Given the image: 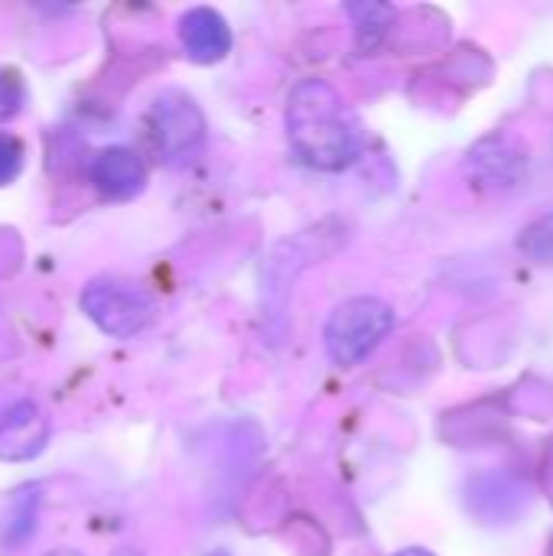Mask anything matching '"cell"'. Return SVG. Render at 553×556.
Instances as JSON below:
<instances>
[{
	"mask_svg": "<svg viewBox=\"0 0 553 556\" xmlns=\"http://www.w3.org/2000/svg\"><path fill=\"white\" fill-rule=\"evenodd\" d=\"M394 329V309L378 296H352L332 309L323 339L336 365H359Z\"/></svg>",
	"mask_w": 553,
	"mask_h": 556,
	"instance_id": "cell-2",
	"label": "cell"
},
{
	"mask_svg": "<svg viewBox=\"0 0 553 556\" xmlns=\"http://www.w3.org/2000/svg\"><path fill=\"white\" fill-rule=\"evenodd\" d=\"M398 556H433V554H427V551H420V547H411V551H401Z\"/></svg>",
	"mask_w": 553,
	"mask_h": 556,
	"instance_id": "cell-14",
	"label": "cell"
},
{
	"mask_svg": "<svg viewBox=\"0 0 553 556\" xmlns=\"http://www.w3.org/2000/svg\"><path fill=\"white\" fill-rule=\"evenodd\" d=\"M518 244H521V251H525L531 261L553 267V212L541 215L538 222H531V225L521 231Z\"/></svg>",
	"mask_w": 553,
	"mask_h": 556,
	"instance_id": "cell-10",
	"label": "cell"
},
{
	"mask_svg": "<svg viewBox=\"0 0 553 556\" xmlns=\"http://www.w3.org/2000/svg\"><path fill=\"white\" fill-rule=\"evenodd\" d=\"M287 137L313 169H345L359 156V134L339 91L323 78L300 81L287 98Z\"/></svg>",
	"mask_w": 553,
	"mask_h": 556,
	"instance_id": "cell-1",
	"label": "cell"
},
{
	"mask_svg": "<svg viewBox=\"0 0 553 556\" xmlns=\"http://www.w3.org/2000/svg\"><path fill=\"white\" fill-rule=\"evenodd\" d=\"M349 16L355 23V49L362 55L375 52L381 46V39L388 36L391 23H394V10L388 3H349Z\"/></svg>",
	"mask_w": 553,
	"mask_h": 556,
	"instance_id": "cell-9",
	"label": "cell"
},
{
	"mask_svg": "<svg viewBox=\"0 0 553 556\" xmlns=\"http://www.w3.org/2000/svg\"><path fill=\"white\" fill-rule=\"evenodd\" d=\"M150 124L156 137V150L166 163H186L205 140V117L192 98L179 91H166L150 108Z\"/></svg>",
	"mask_w": 553,
	"mask_h": 556,
	"instance_id": "cell-4",
	"label": "cell"
},
{
	"mask_svg": "<svg viewBox=\"0 0 553 556\" xmlns=\"http://www.w3.org/2000/svg\"><path fill=\"white\" fill-rule=\"evenodd\" d=\"M23 140L13 137V134H3L0 130V186L13 182L23 169Z\"/></svg>",
	"mask_w": 553,
	"mask_h": 556,
	"instance_id": "cell-11",
	"label": "cell"
},
{
	"mask_svg": "<svg viewBox=\"0 0 553 556\" xmlns=\"http://www.w3.org/2000/svg\"><path fill=\"white\" fill-rule=\"evenodd\" d=\"M111 556H143V554H140V551H134V547H117Z\"/></svg>",
	"mask_w": 553,
	"mask_h": 556,
	"instance_id": "cell-13",
	"label": "cell"
},
{
	"mask_svg": "<svg viewBox=\"0 0 553 556\" xmlns=\"http://www.w3.org/2000/svg\"><path fill=\"white\" fill-rule=\"evenodd\" d=\"M179 42L186 55L199 65L222 62L231 52V29L225 16L212 7H192L179 16Z\"/></svg>",
	"mask_w": 553,
	"mask_h": 556,
	"instance_id": "cell-6",
	"label": "cell"
},
{
	"mask_svg": "<svg viewBox=\"0 0 553 556\" xmlns=\"http://www.w3.org/2000/svg\"><path fill=\"white\" fill-rule=\"evenodd\" d=\"M20 108H23V81L16 72L0 68V121L16 117Z\"/></svg>",
	"mask_w": 553,
	"mask_h": 556,
	"instance_id": "cell-12",
	"label": "cell"
},
{
	"mask_svg": "<svg viewBox=\"0 0 553 556\" xmlns=\"http://www.w3.org/2000/svg\"><path fill=\"white\" fill-rule=\"evenodd\" d=\"M49 556H81V554H75V551H59V554H49Z\"/></svg>",
	"mask_w": 553,
	"mask_h": 556,
	"instance_id": "cell-15",
	"label": "cell"
},
{
	"mask_svg": "<svg viewBox=\"0 0 553 556\" xmlns=\"http://www.w3.org/2000/svg\"><path fill=\"white\" fill-rule=\"evenodd\" d=\"M85 316L114 339H130L153 323V300L121 280H91L81 290Z\"/></svg>",
	"mask_w": 553,
	"mask_h": 556,
	"instance_id": "cell-3",
	"label": "cell"
},
{
	"mask_svg": "<svg viewBox=\"0 0 553 556\" xmlns=\"http://www.w3.org/2000/svg\"><path fill=\"white\" fill-rule=\"evenodd\" d=\"M209 556H231L228 551H215V554H209Z\"/></svg>",
	"mask_w": 553,
	"mask_h": 556,
	"instance_id": "cell-16",
	"label": "cell"
},
{
	"mask_svg": "<svg viewBox=\"0 0 553 556\" xmlns=\"http://www.w3.org/2000/svg\"><path fill=\"white\" fill-rule=\"evenodd\" d=\"M91 182L108 199H130L143 189L147 169H143V160L130 147H104L91 160Z\"/></svg>",
	"mask_w": 553,
	"mask_h": 556,
	"instance_id": "cell-7",
	"label": "cell"
},
{
	"mask_svg": "<svg viewBox=\"0 0 553 556\" xmlns=\"http://www.w3.org/2000/svg\"><path fill=\"white\" fill-rule=\"evenodd\" d=\"M39 505H42V495H39L36 485H26L10 498V508H7L3 525H0V538H3L7 547L16 551L33 538L36 521H39Z\"/></svg>",
	"mask_w": 553,
	"mask_h": 556,
	"instance_id": "cell-8",
	"label": "cell"
},
{
	"mask_svg": "<svg viewBox=\"0 0 553 556\" xmlns=\"http://www.w3.org/2000/svg\"><path fill=\"white\" fill-rule=\"evenodd\" d=\"M49 443V417L33 401H16L0 414V459H36Z\"/></svg>",
	"mask_w": 553,
	"mask_h": 556,
	"instance_id": "cell-5",
	"label": "cell"
}]
</instances>
